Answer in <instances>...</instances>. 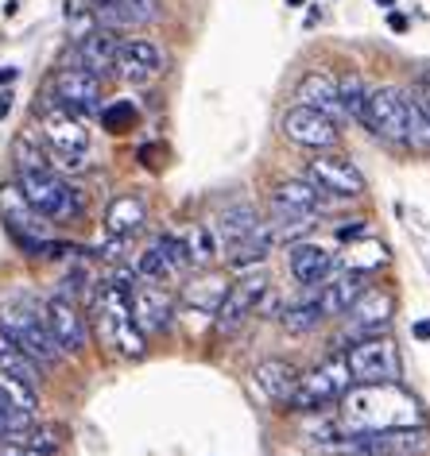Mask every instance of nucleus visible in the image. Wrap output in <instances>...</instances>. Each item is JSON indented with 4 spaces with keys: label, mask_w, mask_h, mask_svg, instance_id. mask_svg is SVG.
Listing matches in <instances>:
<instances>
[{
    "label": "nucleus",
    "mask_w": 430,
    "mask_h": 456,
    "mask_svg": "<svg viewBox=\"0 0 430 456\" xmlns=\"http://www.w3.org/2000/svg\"><path fill=\"white\" fill-rule=\"evenodd\" d=\"M342 426L349 433H384V429H415L426 426L423 406L395 383H368L342 395Z\"/></svg>",
    "instance_id": "obj_1"
},
{
    "label": "nucleus",
    "mask_w": 430,
    "mask_h": 456,
    "mask_svg": "<svg viewBox=\"0 0 430 456\" xmlns=\"http://www.w3.org/2000/svg\"><path fill=\"white\" fill-rule=\"evenodd\" d=\"M16 186L24 190V198L31 201V209H36L43 221H70V216L82 213V193H78L74 186H66L51 167L20 170Z\"/></svg>",
    "instance_id": "obj_2"
},
{
    "label": "nucleus",
    "mask_w": 430,
    "mask_h": 456,
    "mask_svg": "<svg viewBox=\"0 0 430 456\" xmlns=\"http://www.w3.org/2000/svg\"><path fill=\"white\" fill-rule=\"evenodd\" d=\"M345 368H349V375H353L357 387H368V383H395V379L403 375L400 352H395L392 340H384L380 333L357 337L353 345L345 348Z\"/></svg>",
    "instance_id": "obj_3"
},
{
    "label": "nucleus",
    "mask_w": 430,
    "mask_h": 456,
    "mask_svg": "<svg viewBox=\"0 0 430 456\" xmlns=\"http://www.w3.org/2000/svg\"><path fill=\"white\" fill-rule=\"evenodd\" d=\"M349 387H353V375L345 368V356H330L314 371L299 375V387H295V395L287 398V406L299 410V414H314V410L337 403Z\"/></svg>",
    "instance_id": "obj_4"
},
{
    "label": "nucleus",
    "mask_w": 430,
    "mask_h": 456,
    "mask_svg": "<svg viewBox=\"0 0 430 456\" xmlns=\"http://www.w3.org/2000/svg\"><path fill=\"white\" fill-rule=\"evenodd\" d=\"M39 132H43V140H47L51 151L62 159L66 170H78V167H82V159H86V151H89V132H86V124L78 120L74 109H66V105H59V101H54L51 109H43Z\"/></svg>",
    "instance_id": "obj_5"
},
{
    "label": "nucleus",
    "mask_w": 430,
    "mask_h": 456,
    "mask_svg": "<svg viewBox=\"0 0 430 456\" xmlns=\"http://www.w3.org/2000/svg\"><path fill=\"white\" fill-rule=\"evenodd\" d=\"M0 337H8L16 348H24L31 360L39 363H54L62 356L59 345L51 340L47 333V322H43V314L36 310H24V305H8V310H0Z\"/></svg>",
    "instance_id": "obj_6"
},
{
    "label": "nucleus",
    "mask_w": 430,
    "mask_h": 456,
    "mask_svg": "<svg viewBox=\"0 0 430 456\" xmlns=\"http://www.w3.org/2000/svg\"><path fill=\"white\" fill-rule=\"evenodd\" d=\"M97 314H101V329H105L109 345L128 360H140L144 356V333L136 329L132 314H128V294L117 290L112 282L101 287V302H97Z\"/></svg>",
    "instance_id": "obj_7"
},
{
    "label": "nucleus",
    "mask_w": 430,
    "mask_h": 456,
    "mask_svg": "<svg viewBox=\"0 0 430 456\" xmlns=\"http://www.w3.org/2000/svg\"><path fill=\"white\" fill-rule=\"evenodd\" d=\"M307 182H314L322 193H334V198H360L365 193V175L349 155L314 151V159L307 163Z\"/></svg>",
    "instance_id": "obj_8"
},
{
    "label": "nucleus",
    "mask_w": 430,
    "mask_h": 456,
    "mask_svg": "<svg viewBox=\"0 0 430 456\" xmlns=\"http://www.w3.org/2000/svg\"><path fill=\"white\" fill-rule=\"evenodd\" d=\"M283 135L291 143L307 147V151H334L337 147V120L310 105H291L283 112Z\"/></svg>",
    "instance_id": "obj_9"
},
{
    "label": "nucleus",
    "mask_w": 430,
    "mask_h": 456,
    "mask_svg": "<svg viewBox=\"0 0 430 456\" xmlns=\"http://www.w3.org/2000/svg\"><path fill=\"white\" fill-rule=\"evenodd\" d=\"M430 449L426 426L415 429H384V433H353L345 444L349 456H418Z\"/></svg>",
    "instance_id": "obj_10"
},
{
    "label": "nucleus",
    "mask_w": 430,
    "mask_h": 456,
    "mask_svg": "<svg viewBox=\"0 0 430 456\" xmlns=\"http://www.w3.org/2000/svg\"><path fill=\"white\" fill-rule=\"evenodd\" d=\"M268 294V275H244L241 282H233L229 290H225L221 305L213 310V317H218V333H236L248 317H252L260 310V298Z\"/></svg>",
    "instance_id": "obj_11"
},
{
    "label": "nucleus",
    "mask_w": 430,
    "mask_h": 456,
    "mask_svg": "<svg viewBox=\"0 0 430 456\" xmlns=\"http://www.w3.org/2000/svg\"><path fill=\"white\" fill-rule=\"evenodd\" d=\"M128 314L144 337L167 333V329H171V317H175V302H171V294L163 287H155V282H136L128 290Z\"/></svg>",
    "instance_id": "obj_12"
},
{
    "label": "nucleus",
    "mask_w": 430,
    "mask_h": 456,
    "mask_svg": "<svg viewBox=\"0 0 430 456\" xmlns=\"http://www.w3.org/2000/svg\"><path fill=\"white\" fill-rule=\"evenodd\" d=\"M43 322H47V333H51L54 345H59V352L78 356V352L86 348V322H82V314H78L74 298H66V294L47 298V305H43Z\"/></svg>",
    "instance_id": "obj_13"
},
{
    "label": "nucleus",
    "mask_w": 430,
    "mask_h": 456,
    "mask_svg": "<svg viewBox=\"0 0 430 456\" xmlns=\"http://www.w3.org/2000/svg\"><path fill=\"white\" fill-rule=\"evenodd\" d=\"M360 124H368V132L384 135V140L403 143V89H395V86L368 89Z\"/></svg>",
    "instance_id": "obj_14"
},
{
    "label": "nucleus",
    "mask_w": 430,
    "mask_h": 456,
    "mask_svg": "<svg viewBox=\"0 0 430 456\" xmlns=\"http://www.w3.org/2000/svg\"><path fill=\"white\" fill-rule=\"evenodd\" d=\"M163 66H167V54H163L160 43H152V39H120L117 70L112 74H120L124 82H132V86H144V82H152Z\"/></svg>",
    "instance_id": "obj_15"
},
{
    "label": "nucleus",
    "mask_w": 430,
    "mask_h": 456,
    "mask_svg": "<svg viewBox=\"0 0 430 456\" xmlns=\"http://www.w3.org/2000/svg\"><path fill=\"white\" fill-rule=\"evenodd\" d=\"M54 101L74 112H94L101 101V77L89 74L86 66H66V70L54 74Z\"/></svg>",
    "instance_id": "obj_16"
},
{
    "label": "nucleus",
    "mask_w": 430,
    "mask_h": 456,
    "mask_svg": "<svg viewBox=\"0 0 430 456\" xmlns=\"http://www.w3.org/2000/svg\"><path fill=\"white\" fill-rule=\"evenodd\" d=\"M0 221L12 228L24 248H36L43 240V216L31 209L20 186H0Z\"/></svg>",
    "instance_id": "obj_17"
},
{
    "label": "nucleus",
    "mask_w": 430,
    "mask_h": 456,
    "mask_svg": "<svg viewBox=\"0 0 430 456\" xmlns=\"http://www.w3.org/2000/svg\"><path fill=\"white\" fill-rule=\"evenodd\" d=\"M392 310H395V298L388 290H368L349 305L345 317H349V333L353 337H368V333H380V329H388L392 322Z\"/></svg>",
    "instance_id": "obj_18"
},
{
    "label": "nucleus",
    "mask_w": 430,
    "mask_h": 456,
    "mask_svg": "<svg viewBox=\"0 0 430 456\" xmlns=\"http://www.w3.org/2000/svg\"><path fill=\"white\" fill-rule=\"evenodd\" d=\"M117 47H120V39H117V31H109V28H97V31H86V36H78V66H86L89 74H97V77H105L117 70Z\"/></svg>",
    "instance_id": "obj_19"
},
{
    "label": "nucleus",
    "mask_w": 430,
    "mask_h": 456,
    "mask_svg": "<svg viewBox=\"0 0 430 456\" xmlns=\"http://www.w3.org/2000/svg\"><path fill=\"white\" fill-rule=\"evenodd\" d=\"M287 267H291V275H295V282H302V287H322L334 271V256L318 244H291L287 248Z\"/></svg>",
    "instance_id": "obj_20"
},
{
    "label": "nucleus",
    "mask_w": 430,
    "mask_h": 456,
    "mask_svg": "<svg viewBox=\"0 0 430 456\" xmlns=\"http://www.w3.org/2000/svg\"><path fill=\"white\" fill-rule=\"evenodd\" d=\"M299 375L302 371L291 360H260L256 363V387L271 398V403H279V406H287V398L295 395Z\"/></svg>",
    "instance_id": "obj_21"
},
{
    "label": "nucleus",
    "mask_w": 430,
    "mask_h": 456,
    "mask_svg": "<svg viewBox=\"0 0 430 456\" xmlns=\"http://www.w3.org/2000/svg\"><path fill=\"white\" fill-rule=\"evenodd\" d=\"M360 294H365V271H342L330 287H322V298H318V310L322 317H345V310L353 305Z\"/></svg>",
    "instance_id": "obj_22"
},
{
    "label": "nucleus",
    "mask_w": 430,
    "mask_h": 456,
    "mask_svg": "<svg viewBox=\"0 0 430 456\" xmlns=\"http://www.w3.org/2000/svg\"><path fill=\"white\" fill-rule=\"evenodd\" d=\"M144 224H148V205L136 198V193H120V198L109 205V213H105V232L120 236V240L136 236Z\"/></svg>",
    "instance_id": "obj_23"
},
{
    "label": "nucleus",
    "mask_w": 430,
    "mask_h": 456,
    "mask_svg": "<svg viewBox=\"0 0 430 456\" xmlns=\"http://www.w3.org/2000/svg\"><path fill=\"white\" fill-rule=\"evenodd\" d=\"M260 228V216H256V209L248 201H236V205H225L221 209V216H218V224L210 228L213 236L225 244V248H233V244H241L244 236H252Z\"/></svg>",
    "instance_id": "obj_24"
},
{
    "label": "nucleus",
    "mask_w": 430,
    "mask_h": 456,
    "mask_svg": "<svg viewBox=\"0 0 430 456\" xmlns=\"http://www.w3.org/2000/svg\"><path fill=\"white\" fill-rule=\"evenodd\" d=\"M299 105H310L326 112V117H337L342 105H337V77L330 70H310L299 82Z\"/></svg>",
    "instance_id": "obj_25"
},
{
    "label": "nucleus",
    "mask_w": 430,
    "mask_h": 456,
    "mask_svg": "<svg viewBox=\"0 0 430 456\" xmlns=\"http://www.w3.org/2000/svg\"><path fill=\"white\" fill-rule=\"evenodd\" d=\"M0 375H8V379H20V383L36 387V391H39V383H43L39 363L31 360L24 348H16L8 337H0Z\"/></svg>",
    "instance_id": "obj_26"
},
{
    "label": "nucleus",
    "mask_w": 430,
    "mask_h": 456,
    "mask_svg": "<svg viewBox=\"0 0 430 456\" xmlns=\"http://www.w3.org/2000/svg\"><path fill=\"white\" fill-rule=\"evenodd\" d=\"M271 244H276L271 228H268V224H260L252 236H244L241 244H233V248H229V267H233V271H244V267L264 264L268 252H271Z\"/></svg>",
    "instance_id": "obj_27"
},
{
    "label": "nucleus",
    "mask_w": 430,
    "mask_h": 456,
    "mask_svg": "<svg viewBox=\"0 0 430 456\" xmlns=\"http://www.w3.org/2000/svg\"><path fill=\"white\" fill-rule=\"evenodd\" d=\"M310 221H314V213H307V209H295V205H283V201H276L271 198V236L276 240H295V236H302L310 228Z\"/></svg>",
    "instance_id": "obj_28"
},
{
    "label": "nucleus",
    "mask_w": 430,
    "mask_h": 456,
    "mask_svg": "<svg viewBox=\"0 0 430 456\" xmlns=\"http://www.w3.org/2000/svg\"><path fill=\"white\" fill-rule=\"evenodd\" d=\"M403 143L411 151L430 155V117L418 109V101L411 94H403Z\"/></svg>",
    "instance_id": "obj_29"
},
{
    "label": "nucleus",
    "mask_w": 430,
    "mask_h": 456,
    "mask_svg": "<svg viewBox=\"0 0 430 456\" xmlns=\"http://www.w3.org/2000/svg\"><path fill=\"white\" fill-rule=\"evenodd\" d=\"M276 201L295 205V209H307V213H318L322 209V190L307 178H287V182L276 186Z\"/></svg>",
    "instance_id": "obj_30"
},
{
    "label": "nucleus",
    "mask_w": 430,
    "mask_h": 456,
    "mask_svg": "<svg viewBox=\"0 0 430 456\" xmlns=\"http://www.w3.org/2000/svg\"><path fill=\"white\" fill-rule=\"evenodd\" d=\"M225 290H229V282H225L221 275H206V279H198V282H190L186 287V302L194 305V310H202V314H213L221 305Z\"/></svg>",
    "instance_id": "obj_31"
},
{
    "label": "nucleus",
    "mask_w": 430,
    "mask_h": 456,
    "mask_svg": "<svg viewBox=\"0 0 430 456\" xmlns=\"http://www.w3.org/2000/svg\"><path fill=\"white\" fill-rule=\"evenodd\" d=\"M20 444H28L36 456H54L66 444V429L62 426H28Z\"/></svg>",
    "instance_id": "obj_32"
},
{
    "label": "nucleus",
    "mask_w": 430,
    "mask_h": 456,
    "mask_svg": "<svg viewBox=\"0 0 430 456\" xmlns=\"http://www.w3.org/2000/svg\"><path fill=\"white\" fill-rule=\"evenodd\" d=\"M365 101H368V89H365V82H360V74H349V77L337 82V105H342V112L349 120L365 117Z\"/></svg>",
    "instance_id": "obj_33"
},
{
    "label": "nucleus",
    "mask_w": 430,
    "mask_h": 456,
    "mask_svg": "<svg viewBox=\"0 0 430 456\" xmlns=\"http://www.w3.org/2000/svg\"><path fill=\"white\" fill-rule=\"evenodd\" d=\"M279 322H283V329H287V333H314V329L322 325V310H318V302L287 305Z\"/></svg>",
    "instance_id": "obj_34"
},
{
    "label": "nucleus",
    "mask_w": 430,
    "mask_h": 456,
    "mask_svg": "<svg viewBox=\"0 0 430 456\" xmlns=\"http://www.w3.org/2000/svg\"><path fill=\"white\" fill-rule=\"evenodd\" d=\"M31 418H36V414L20 410L12 398L0 391V437H24V429L31 426Z\"/></svg>",
    "instance_id": "obj_35"
},
{
    "label": "nucleus",
    "mask_w": 430,
    "mask_h": 456,
    "mask_svg": "<svg viewBox=\"0 0 430 456\" xmlns=\"http://www.w3.org/2000/svg\"><path fill=\"white\" fill-rule=\"evenodd\" d=\"M152 248L163 256V264L171 267V275H183V271L194 267V264H190V252H186V240H178V236H171V232L160 236Z\"/></svg>",
    "instance_id": "obj_36"
},
{
    "label": "nucleus",
    "mask_w": 430,
    "mask_h": 456,
    "mask_svg": "<svg viewBox=\"0 0 430 456\" xmlns=\"http://www.w3.org/2000/svg\"><path fill=\"white\" fill-rule=\"evenodd\" d=\"M186 252H190V264H198V267L213 264V256H218V236H213L210 228H194V232L186 236Z\"/></svg>",
    "instance_id": "obj_37"
},
{
    "label": "nucleus",
    "mask_w": 430,
    "mask_h": 456,
    "mask_svg": "<svg viewBox=\"0 0 430 456\" xmlns=\"http://www.w3.org/2000/svg\"><path fill=\"white\" fill-rule=\"evenodd\" d=\"M136 275H140V279H148V282H155V287H163L167 279H175V275H171V267L163 264V256L155 252V248H148V252H144L140 259H136Z\"/></svg>",
    "instance_id": "obj_38"
},
{
    "label": "nucleus",
    "mask_w": 430,
    "mask_h": 456,
    "mask_svg": "<svg viewBox=\"0 0 430 456\" xmlns=\"http://www.w3.org/2000/svg\"><path fill=\"white\" fill-rule=\"evenodd\" d=\"M384 264H388V248L376 244V240L360 244L357 256H349V271H365V275H368L372 267H384Z\"/></svg>",
    "instance_id": "obj_39"
},
{
    "label": "nucleus",
    "mask_w": 430,
    "mask_h": 456,
    "mask_svg": "<svg viewBox=\"0 0 430 456\" xmlns=\"http://www.w3.org/2000/svg\"><path fill=\"white\" fill-rule=\"evenodd\" d=\"M101 124H105L109 132H132L136 109L128 105V101H117V105H109L105 112H101Z\"/></svg>",
    "instance_id": "obj_40"
},
{
    "label": "nucleus",
    "mask_w": 430,
    "mask_h": 456,
    "mask_svg": "<svg viewBox=\"0 0 430 456\" xmlns=\"http://www.w3.org/2000/svg\"><path fill=\"white\" fill-rule=\"evenodd\" d=\"M16 163H20V170H43L47 167V155H43L31 140H20L16 143Z\"/></svg>",
    "instance_id": "obj_41"
},
{
    "label": "nucleus",
    "mask_w": 430,
    "mask_h": 456,
    "mask_svg": "<svg viewBox=\"0 0 430 456\" xmlns=\"http://www.w3.org/2000/svg\"><path fill=\"white\" fill-rule=\"evenodd\" d=\"M368 228L365 221H345V224H337V240H357V236H365Z\"/></svg>",
    "instance_id": "obj_42"
},
{
    "label": "nucleus",
    "mask_w": 430,
    "mask_h": 456,
    "mask_svg": "<svg viewBox=\"0 0 430 456\" xmlns=\"http://www.w3.org/2000/svg\"><path fill=\"white\" fill-rule=\"evenodd\" d=\"M0 456H36V452H31L28 444H20V441H16V444H4V449H0Z\"/></svg>",
    "instance_id": "obj_43"
},
{
    "label": "nucleus",
    "mask_w": 430,
    "mask_h": 456,
    "mask_svg": "<svg viewBox=\"0 0 430 456\" xmlns=\"http://www.w3.org/2000/svg\"><path fill=\"white\" fill-rule=\"evenodd\" d=\"M388 24H392V31H407V16H403V12H392Z\"/></svg>",
    "instance_id": "obj_44"
},
{
    "label": "nucleus",
    "mask_w": 430,
    "mask_h": 456,
    "mask_svg": "<svg viewBox=\"0 0 430 456\" xmlns=\"http://www.w3.org/2000/svg\"><path fill=\"white\" fill-rule=\"evenodd\" d=\"M415 337L418 340H430V322H415Z\"/></svg>",
    "instance_id": "obj_45"
},
{
    "label": "nucleus",
    "mask_w": 430,
    "mask_h": 456,
    "mask_svg": "<svg viewBox=\"0 0 430 456\" xmlns=\"http://www.w3.org/2000/svg\"><path fill=\"white\" fill-rule=\"evenodd\" d=\"M8 109H12V94H0V120L8 117Z\"/></svg>",
    "instance_id": "obj_46"
},
{
    "label": "nucleus",
    "mask_w": 430,
    "mask_h": 456,
    "mask_svg": "<svg viewBox=\"0 0 430 456\" xmlns=\"http://www.w3.org/2000/svg\"><path fill=\"white\" fill-rule=\"evenodd\" d=\"M411 97L418 101V109H423V112H426V117H430V97H418V94H411Z\"/></svg>",
    "instance_id": "obj_47"
},
{
    "label": "nucleus",
    "mask_w": 430,
    "mask_h": 456,
    "mask_svg": "<svg viewBox=\"0 0 430 456\" xmlns=\"http://www.w3.org/2000/svg\"><path fill=\"white\" fill-rule=\"evenodd\" d=\"M0 82H16V70L8 66V70H0Z\"/></svg>",
    "instance_id": "obj_48"
},
{
    "label": "nucleus",
    "mask_w": 430,
    "mask_h": 456,
    "mask_svg": "<svg viewBox=\"0 0 430 456\" xmlns=\"http://www.w3.org/2000/svg\"><path fill=\"white\" fill-rule=\"evenodd\" d=\"M376 4H392V0H376Z\"/></svg>",
    "instance_id": "obj_49"
},
{
    "label": "nucleus",
    "mask_w": 430,
    "mask_h": 456,
    "mask_svg": "<svg viewBox=\"0 0 430 456\" xmlns=\"http://www.w3.org/2000/svg\"><path fill=\"white\" fill-rule=\"evenodd\" d=\"M291 4H302V0H291Z\"/></svg>",
    "instance_id": "obj_50"
}]
</instances>
